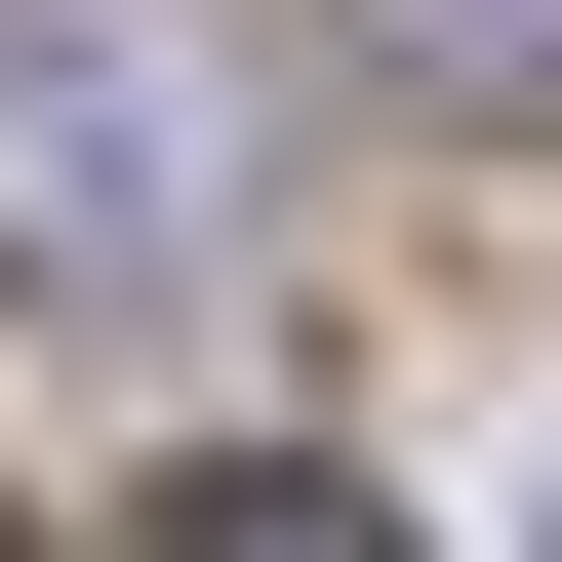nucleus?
Returning <instances> with one entry per match:
<instances>
[{"label":"nucleus","mask_w":562,"mask_h":562,"mask_svg":"<svg viewBox=\"0 0 562 562\" xmlns=\"http://www.w3.org/2000/svg\"><path fill=\"white\" fill-rule=\"evenodd\" d=\"M0 281L41 322H201L241 281V41L201 0H0Z\"/></svg>","instance_id":"1"},{"label":"nucleus","mask_w":562,"mask_h":562,"mask_svg":"<svg viewBox=\"0 0 562 562\" xmlns=\"http://www.w3.org/2000/svg\"><path fill=\"white\" fill-rule=\"evenodd\" d=\"M322 41H362L402 121H522V161H562V0H322Z\"/></svg>","instance_id":"2"},{"label":"nucleus","mask_w":562,"mask_h":562,"mask_svg":"<svg viewBox=\"0 0 562 562\" xmlns=\"http://www.w3.org/2000/svg\"><path fill=\"white\" fill-rule=\"evenodd\" d=\"M161 562H402V522H362V482H322V442H241V482H201Z\"/></svg>","instance_id":"3"},{"label":"nucleus","mask_w":562,"mask_h":562,"mask_svg":"<svg viewBox=\"0 0 562 562\" xmlns=\"http://www.w3.org/2000/svg\"><path fill=\"white\" fill-rule=\"evenodd\" d=\"M0 562H41V522H0Z\"/></svg>","instance_id":"4"}]
</instances>
